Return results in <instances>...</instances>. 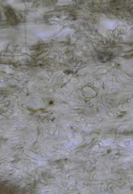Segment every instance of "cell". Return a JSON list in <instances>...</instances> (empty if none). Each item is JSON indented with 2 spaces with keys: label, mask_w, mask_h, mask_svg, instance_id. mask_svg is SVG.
Instances as JSON below:
<instances>
[{
  "label": "cell",
  "mask_w": 133,
  "mask_h": 194,
  "mask_svg": "<svg viewBox=\"0 0 133 194\" xmlns=\"http://www.w3.org/2000/svg\"><path fill=\"white\" fill-rule=\"evenodd\" d=\"M6 14L8 20L10 21V23H13V24H16L18 23L17 19H16L15 15L11 9H8V11L7 12Z\"/></svg>",
  "instance_id": "cell-1"
}]
</instances>
